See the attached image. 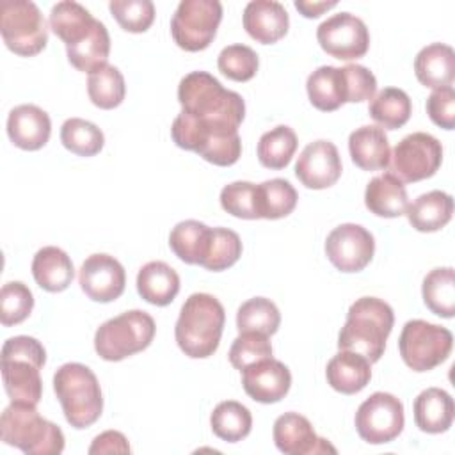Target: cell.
<instances>
[{
    "label": "cell",
    "instance_id": "6da1fadb",
    "mask_svg": "<svg viewBox=\"0 0 455 455\" xmlns=\"http://www.w3.org/2000/svg\"><path fill=\"white\" fill-rule=\"evenodd\" d=\"M181 112L171 126L178 148L197 153L210 139L238 133L245 117V103L235 91L206 71L185 75L178 85Z\"/></svg>",
    "mask_w": 455,
    "mask_h": 455
},
{
    "label": "cell",
    "instance_id": "7a4b0ae2",
    "mask_svg": "<svg viewBox=\"0 0 455 455\" xmlns=\"http://www.w3.org/2000/svg\"><path fill=\"white\" fill-rule=\"evenodd\" d=\"M395 323L393 309L377 297L357 299L347 313V322L338 336L339 350H352L377 363L386 348V339Z\"/></svg>",
    "mask_w": 455,
    "mask_h": 455
},
{
    "label": "cell",
    "instance_id": "3957f363",
    "mask_svg": "<svg viewBox=\"0 0 455 455\" xmlns=\"http://www.w3.org/2000/svg\"><path fill=\"white\" fill-rule=\"evenodd\" d=\"M226 313L210 293H192L181 306L174 336L181 352L192 359L213 355L219 348Z\"/></svg>",
    "mask_w": 455,
    "mask_h": 455
},
{
    "label": "cell",
    "instance_id": "277c9868",
    "mask_svg": "<svg viewBox=\"0 0 455 455\" xmlns=\"http://www.w3.org/2000/svg\"><path fill=\"white\" fill-rule=\"evenodd\" d=\"M46 363L44 347L32 336H14L2 347V379L11 402L37 405L43 396L39 370Z\"/></svg>",
    "mask_w": 455,
    "mask_h": 455
},
{
    "label": "cell",
    "instance_id": "5b68a950",
    "mask_svg": "<svg viewBox=\"0 0 455 455\" xmlns=\"http://www.w3.org/2000/svg\"><path fill=\"white\" fill-rule=\"evenodd\" d=\"M0 435L5 444L28 455H57L64 450L62 430L44 419L32 403L11 402L0 418Z\"/></svg>",
    "mask_w": 455,
    "mask_h": 455
},
{
    "label": "cell",
    "instance_id": "8992f818",
    "mask_svg": "<svg viewBox=\"0 0 455 455\" xmlns=\"http://www.w3.org/2000/svg\"><path fill=\"white\" fill-rule=\"evenodd\" d=\"M53 389L66 421L73 428H85L98 421L103 411L101 387L91 368L66 363L53 375Z\"/></svg>",
    "mask_w": 455,
    "mask_h": 455
},
{
    "label": "cell",
    "instance_id": "52a82bcc",
    "mask_svg": "<svg viewBox=\"0 0 455 455\" xmlns=\"http://www.w3.org/2000/svg\"><path fill=\"white\" fill-rule=\"evenodd\" d=\"M155 320L146 311H124L98 327L94 350L105 361H121L148 348L155 338Z\"/></svg>",
    "mask_w": 455,
    "mask_h": 455
},
{
    "label": "cell",
    "instance_id": "ba28073f",
    "mask_svg": "<svg viewBox=\"0 0 455 455\" xmlns=\"http://www.w3.org/2000/svg\"><path fill=\"white\" fill-rule=\"evenodd\" d=\"M0 32L5 46L21 57L37 55L48 43L46 21L30 0H4L0 4Z\"/></svg>",
    "mask_w": 455,
    "mask_h": 455
},
{
    "label": "cell",
    "instance_id": "9c48e42d",
    "mask_svg": "<svg viewBox=\"0 0 455 455\" xmlns=\"http://www.w3.org/2000/svg\"><path fill=\"white\" fill-rule=\"evenodd\" d=\"M453 347V334L427 320H409L398 338L403 363L414 371H428L444 363Z\"/></svg>",
    "mask_w": 455,
    "mask_h": 455
},
{
    "label": "cell",
    "instance_id": "30bf717a",
    "mask_svg": "<svg viewBox=\"0 0 455 455\" xmlns=\"http://www.w3.org/2000/svg\"><path fill=\"white\" fill-rule=\"evenodd\" d=\"M220 20V2L181 0L171 20L172 39L185 52H201L213 41Z\"/></svg>",
    "mask_w": 455,
    "mask_h": 455
},
{
    "label": "cell",
    "instance_id": "8fae6325",
    "mask_svg": "<svg viewBox=\"0 0 455 455\" xmlns=\"http://www.w3.org/2000/svg\"><path fill=\"white\" fill-rule=\"evenodd\" d=\"M441 162V142L430 133L414 132L395 146L389 158V172L395 174L402 183H414L434 176Z\"/></svg>",
    "mask_w": 455,
    "mask_h": 455
},
{
    "label": "cell",
    "instance_id": "7c38bea8",
    "mask_svg": "<svg viewBox=\"0 0 455 455\" xmlns=\"http://www.w3.org/2000/svg\"><path fill=\"white\" fill-rule=\"evenodd\" d=\"M403 403L391 393L370 395L355 412V430L370 444L391 443L403 430Z\"/></svg>",
    "mask_w": 455,
    "mask_h": 455
},
{
    "label": "cell",
    "instance_id": "4fadbf2b",
    "mask_svg": "<svg viewBox=\"0 0 455 455\" xmlns=\"http://www.w3.org/2000/svg\"><path fill=\"white\" fill-rule=\"evenodd\" d=\"M320 48L339 60L363 57L370 46V32L361 18L350 12H338L316 28Z\"/></svg>",
    "mask_w": 455,
    "mask_h": 455
},
{
    "label": "cell",
    "instance_id": "5bb4252c",
    "mask_svg": "<svg viewBox=\"0 0 455 455\" xmlns=\"http://www.w3.org/2000/svg\"><path fill=\"white\" fill-rule=\"evenodd\" d=\"M373 235L359 224H341L334 228L325 240V254L329 261L341 272H359L373 258Z\"/></svg>",
    "mask_w": 455,
    "mask_h": 455
},
{
    "label": "cell",
    "instance_id": "9a60e30c",
    "mask_svg": "<svg viewBox=\"0 0 455 455\" xmlns=\"http://www.w3.org/2000/svg\"><path fill=\"white\" fill-rule=\"evenodd\" d=\"M78 283L82 291L96 302H112L124 291L126 274L123 265L110 254H91L80 267Z\"/></svg>",
    "mask_w": 455,
    "mask_h": 455
},
{
    "label": "cell",
    "instance_id": "2e32d148",
    "mask_svg": "<svg viewBox=\"0 0 455 455\" xmlns=\"http://www.w3.org/2000/svg\"><path fill=\"white\" fill-rule=\"evenodd\" d=\"M295 176L304 187L313 190L332 187L341 176L338 148L323 139L307 144L297 158Z\"/></svg>",
    "mask_w": 455,
    "mask_h": 455
},
{
    "label": "cell",
    "instance_id": "e0dca14e",
    "mask_svg": "<svg viewBox=\"0 0 455 455\" xmlns=\"http://www.w3.org/2000/svg\"><path fill=\"white\" fill-rule=\"evenodd\" d=\"M274 443L286 455L336 453V448L316 435L311 421L299 412H284L274 421Z\"/></svg>",
    "mask_w": 455,
    "mask_h": 455
},
{
    "label": "cell",
    "instance_id": "ac0fdd59",
    "mask_svg": "<svg viewBox=\"0 0 455 455\" xmlns=\"http://www.w3.org/2000/svg\"><path fill=\"white\" fill-rule=\"evenodd\" d=\"M242 386L252 400L275 403L290 391L291 373L284 363L267 357L242 370Z\"/></svg>",
    "mask_w": 455,
    "mask_h": 455
},
{
    "label": "cell",
    "instance_id": "d6986e66",
    "mask_svg": "<svg viewBox=\"0 0 455 455\" xmlns=\"http://www.w3.org/2000/svg\"><path fill=\"white\" fill-rule=\"evenodd\" d=\"M52 133L50 116L37 105H18L9 112L7 135L11 142L25 151L41 149Z\"/></svg>",
    "mask_w": 455,
    "mask_h": 455
},
{
    "label": "cell",
    "instance_id": "ffe728a7",
    "mask_svg": "<svg viewBox=\"0 0 455 455\" xmlns=\"http://www.w3.org/2000/svg\"><path fill=\"white\" fill-rule=\"evenodd\" d=\"M245 32L261 44L277 43L286 36L290 18L283 4L275 0H252L243 9Z\"/></svg>",
    "mask_w": 455,
    "mask_h": 455
},
{
    "label": "cell",
    "instance_id": "44dd1931",
    "mask_svg": "<svg viewBox=\"0 0 455 455\" xmlns=\"http://www.w3.org/2000/svg\"><path fill=\"white\" fill-rule=\"evenodd\" d=\"M348 151L352 162L363 171H380L389 165L391 148L380 126L366 124L354 130L348 137Z\"/></svg>",
    "mask_w": 455,
    "mask_h": 455
},
{
    "label": "cell",
    "instance_id": "7402d4cb",
    "mask_svg": "<svg viewBox=\"0 0 455 455\" xmlns=\"http://www.w3.org/2000/svg\"><path fill=\"white\" fill-rule=\"evenodd\" d=\"M329 386L343 395H355L366 387L371 379V363L357 352L339 350L325 370Z\"/></svg>",
    "mask_w": 455,
    "mask_h": 455
},
{
    "label": "cell",
    "instance_id": "603a6c76",
    "mask_svg": "<svg viewBox=\"0 0 455 455\" xmlns=\"http://www.w3.org/2000/svg\"><path fill=\"white\" fill-rule=\"evenodd\" d=\"M416 78L430 89L451 87L455 78V52L443 43H432L421 48L414 59Z\"/></svg>",
    "mask_w": 455,
    "mask_h": 455
},
{
    "label": "cell",
    "instance_id": "cb8c5ba5",
    "mask_svg": "<svg viewBox=\"0 0 455 455\" xmlns=\"http://www.w3.org/2000/svg\"><path fill=\"white\" fill-rule=\"evenodd\" d=\"M364 204L371 213L379 217L395 219L405 215L409 206L405 185L391 172L379 174L366 185Z\"/></svg>",
    "mask_w": 455,
    "mask_h": 455
},
{
    "label": "cell",
    "instance_id": "d4e9b609",
    "mask_svg": "<svg viewBox=\"0 0 455 455\" xmlns=\"http://www.w3.org/2000/svg\"><path fill=\"white\" fill-rule=\"evenodd\" d=\"M453 398L441 387H428L414 400V421L421 432H446L453 423Z\"/></svg>",
    "mask_w": 455,
    "mask_h": 455
},
{
    "label": "cell",
    "instance_id": "484cf974",
    "mask_svg": "<svg viewBox=\"0 0 455 455\" xmlns=\"http://www.w3.org/2000/svg\"><path fill=\"white\" fill-rule=\"evenodd\" d=\"M405 215L416 231L432 233L451 220L453 199L443 190H430L409 203Z\"/></svg>",
    "mask_w": 455,
    "mask_h": 455
},
{
    "label": "cell",
    "instance_id": "4316f807",
    "mask_svg": "<svg viewBox=\"0 0 455 455\" xmlns=\"http://www.w3.org/2000/svg\"><path fill=\"white\" fill-rule=\"evenodd\" d=\"M32 275L43 290L57 293L71 284L75 267L71 258L62 249L46 245L39 249L32 259Z\"/></svg>",
    "mask_w": 455,
    "mask_h": 455
},
{
    "label": "cell",
    "instance_id": "83f0119b",
    "mask_svg": "<svg viewBox=\"0 0 455 455\" xmlns=\"http://www.w3.org/2000/svg\"><path fill=\"white\" fill-rule=\"evenodd\" d=\"M137 291L153 306H167L180 291V275L164 261H149L137 274Z\"/></svg>",
    "mask_w": 455,
    "mask_h": 455
},
{
    "label": "cell",
    "instance_id": "f1b7e54d",
    "mask_svg": "<svg viewBox=\"0 0 455 455\" xmlns=\"http://www.w3.org/2000/svg\"><path fill=\"white\" fill-rule=\"evenodd\" d=\"M50 28L52 32L64 41L66 46L76 44L85 39L98 20L78 2L64 0L52 7L50 11Z\"/></svg>",
    "mask_w": 455,
    "mask_h": 455
},
{
    "label": "cell",
    "instance_id": "f546056e",
    "mask_svg": "<svg viewBox=\"0 0 455 455\" xmlns=\"http://www.w3.org/2000/svg\"><path fill=\"white\" fill-rule=\"evenodd\" d=\"M309 101L322 112H332L347 103V84L343 68L320 66L306 82Z\"/></svg>",
    "mask_w": 455,
    "mask_h": 455
},
{
    "label": "cell",
    "instance_id": "4dcf8cb0",
    "mask_svg": "<svg viewBox=\"0 0 455 455\" xmlns=\"http://www.w3.org/2000/svg\"><path fill=\"white\" fill-rule=\"evenodd\" d=\"M297 190L283 178L267 180L256 185V212L258 219H283L297 206Z\"/></svg>",
    "mask_w": 455,
    "mask_h": 455
},
{
    "label": "cell",
    "instance_id": "1f68e13d",
    "mask_svg": "<svg viewBox=\"0 0 455 455\" xmlns=\"http://www.w3.org/2000/svg\"><path fill=\"white\" fill-rule=\"evenodd\" d=\"M68 60L73 68L84 73H92L94 69L108 64L110 53V36L107 27L98 20L91 34L76 44L66 46Z\"/></svg>",
    "mask_w": 455,
    "mask_h": 455
},
{
    "label": "cell",
    "instance_id": "d6a6232c",
    "mask_svg": "<svg viewBox=\"0 0 455 455\" xmlns=\"http://www.w3.org/2000/svg\"><path fill=\"white\" fill-rule=\"evenodd\" d=\"M411 98L405 91L398 87H386L379 94H375L370 101L368 112L370 117L382 130H396L402 128L411 117Z\"/></svg>",
    "mask_w": 455,
    "mask_h": 455
},
{
    "label": "cell",
    "instance_id": "836d02e7",
    "mask_svg": "<svg viewBox=\"0 0 455 455\" xmlns=\"http://www.w3.org/2000/svg\"><path fill=\"white\" fill-rule=\"evenodd\" d=\"M425 306L437 316L451 318L455 315V272L451 267L430 270L421 286Z\"/></svg>",
    "mask_w": 455,
    "mask_h": 455
},
{
    "label": "cell",
    "instance_id": "e575fe53",
    "mask_svg": "<svg viewBox=\"0 0 455 455\" xmlns=\"http://www.w3.org/2000/svg\"><path fill=\"white\" fill-rule=\"evenodd\" d=\"M208 235L210 228L206 224L192 219L181 220L172 228L169 235V247L181 261L188 265H199L206 251Z\"/></svg>",
    "mask_w": 455,
    "mask_h": 455
},
{
    "label": "cell",
    "instance_id": "d590c367",
    "mask_svg": "<svg viewBox=\"0 0 455 455\" xmlns=\"http://www.w3.org/2000/svg\"><path fill=\"white\" fill-rule=\"evenodd\" d=\"M210 425L219 439L236 443L249 435L252 428V416L251 411L240 402L226 400L213 409L210 416Z\"/></svg>",
    "mask_w": 455,
    "mask_h": 455
},
{
    "label": "cell",
    "instance_id": "8d00e7d4",
    "mask_svg": "<svg viewBox=\"0 0 455 455\" xmlns=\"http://www.w3.org/2000/svg\"><path fill=\"white\" fill-rule=\"evenodd\" d=\"M87 94L96 107L103 110L116 108L123 103L126 94L123 73L110 64L94 69L87 78Z\"/></svg>",
    "mask_w": 455,
    "mask_h": 455
},
{
    "label": "cell",
    "instance_id": "74e56055",
    "mask_svg": "<svg viewBox=\"0 0 455 455\" xmlns=\"http://www.w3.org/2000/svg\"><path fill=\"white\" fill-rule=\"evenodd\" d=\"M297 135L286 126L279 124L259 137L258 160L267 169H284L297 151Z\"/></svg>",
    "mask_w": 455,
    "mask_h": 455
},
{
    "label": "cell",
    "instance_id": "f35d334b",
    "mask_svg": "<svg viewBox=\"0 0 455 455\" xmlns=\"http://www.w3.org/2000/svg\"><path fill=\"white\" fill-rule=\"evenodd\" d=\"M281 323V313L277 306L265 297H254L245 300L236 311L238 332H259L272 336Z\"/></svg>",
    "mask_w": 455,
    "mask_h": 455
},
{
    "label": "cell",
    "instance_id": "ab89813d",
    "mask_svg": "<svg viewBox=\"0 0 455 455\" xmlns=\"http://www.w3.org/2000/svg\"><path fill=\"white\" fill-rule=\"evenodd\" d=\"M242 256V240L240 236L228 228H210L208 243L201 267L212 272H220L233 267Z\"/></svg>",
    "mask_w": 455,
    "mask_h": 455
},
{
    "label": "cell",
    "instance_id": "60d3db41",
    "mask_svg": "<svg viewBox=\"0 0 455 455\" xmlns=\"http://www.w3.org/2000/svg\"><path fill=\"white\" fill-rule=\"evenodd\" d=\"M62 146L78 156H94L105 144L103 132L91 121L69 117L60 126Z\"/></svg>",
    "mask_w": 455,
    "mask_h": 455
},
{
    "label": "cell",
    "instance_id": "b9f144b4",
    "mask_svg": "<svg viewBox=\"0 0 455 455\" xmlns=\"http://www.w3.org/2000/svg\"><path fill=\"white\" fill-rule=\"evenodd\" d=\"M34 307V295L21 281L5 283L0 290V322L5 327L21 323Z\"/></svg>",
    "mask_w": 455,
    "mask_h": 455
},
{
    "label": "cell",
    "instance_id": "7bdbcfd3",
    "mask_svg": "<svg viewBox=\"0 0 455 455\" xmlns=\"http://www.w3.org/2000/svg\"><path fill=\"white\" fill-rule=\"evenodd\" d=\"M219 71L235 82L251 80L259 66L258 55L251 46L245 44H229L222 48L217 59Z\"/></svg>",
    "mask_w": 455,
    "mask_h": 455
},
{
    "label": "cell",
    "instance_id": "ee69618b",
    "mask_svg": "<svg viewBox=\"0 0 455 455\" xmlns=\"http://www.w3.org/2000/svg\"><path fill=\"white\" fill-rule=\"evenodd\" d=\"M108 9L116 21L126 32H146L155 20V5L151 0H112Z\"/></svg>",
    "mask_w": 455,
    "mask_h": 455
},
{
    "label": "cell",
    "instance_id": "f6af8a7d",
    "mask_svg": "<svg viewBox=\"0 0 455 455\" xmlns=\"http://www.w3.org/2000/svg\"><path fill=\"white\" fill-rule=\"evenodd\" d=\"M267 357H272V345L268 336L259 332H240L229 348V363L240 371Z\"/></svg>",
    "mask_w": 455,
    "mask_h": 455
},
{
    "label": "cell",
    "instance_id": "bcb514c9",
    "mask_svg": "<svg viewBox=\"0 0 455 455\" xmlns=\"http://www.w3.org/2000/svg\"><path fill=\"white\" fill-rule=\"evenodd\" d=\"M220 206L238 219H258L256 185L251 181H233L220 190Z\"/></svg>",
    "mask_w": 455,
    "mask_h": 455
},
{
    "label": "cell",
    "instance_id": "7dc6e473",
    "mask_svg": "<svg viewBox=\"0 0 455 455\" xmlns=\"http://www.w3.org/2000/svg\"><path fill=\"white\" fill-rule=\"evenodd\" d=\"M345 84H347V103H361L371 100L377 91L375 75L361 64L343 66Z\"/></svg>",
    "mask_w": 455,
    "mask_h": 455
},
{
    "label": "cell",
    "instance_id": "c3c4849f",
    "mask_svg": "<svg viewBox=\"0 0 455 455\" xmlns=\"http://www.w3.org/2000/svg\"><path fill=\"white\" fill-rule=\"evenodd\" d=\"M427 114L441 128L451 130L455 126V91L453 87L434 89L427 98Z\"/></svg>",
    "mask_w": 455,
    "mask_h": 455
},
{
    "label": "cell",
    "instance_id": "681fc988",
    "mask_svg": "<svg viewBox=\"0 0 455 455\" xmlns=\"http://www.w3.org/2000/svg\"><path fill=\"white\" fill-rule=\"evenodd\" d=\"M89 453H130L128 439L117 430H107L94 437L89 446Z\"/></svg>",
    "mask_w": 455,
    "mask_h": 455
},
{
    "label": "cell",
    "instance_id": "f907efd6",
    "mask_svg": "<svg viewBox=\"0 0 455 455\" xmlns=\"http://www.w3.org/2000/svg\"><path fill=\"white\" fill-rule=\"evenodd\" d=\"M336 0L331 2H309V0H297L295 2V9L306 16V18H318L320 14H323L325 11L336 7Z\"/></svg>",
    "mask_w": 455,
    "mask_h": 455
}]
</instances>
